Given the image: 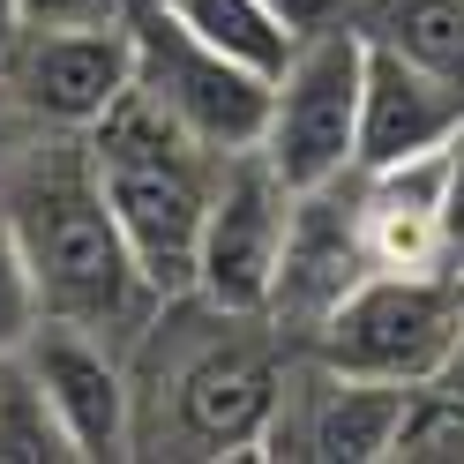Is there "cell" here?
I'll return each mask as SVG.
<instances>
[{"mask_svg": "<svg viewBox=\"0 0 464 464\" xmlns=\"http://www.w3.org/2000/svg\"><path fill=\"white\" fill-rule=\"evenodd\" d=\"M172 442L180 457H255L270 450L285 412V367L277 344L255 330V314H218V330L195 353L172 360Z\"/></svg>", "mask_w": 464, "mask_h": 464, "instance_id": "cell-4", "label": "cell"}, {"mask_svg": "<svg viewBox=\"0 0 464 464\" xmlns=\"http://www.w3.org/2000/svg\"><path fill=\"white\" fill-rule=\"evenodd\" d=\"M397 457L404 464H464V397L412 390V412L397 427Z\"/></svg>", "mask_w": 464, "mask_h": 464, "instance_id": "cell-17", "label": "cell"}, {"mask_svg": "<svg viewBox=\"0 0 464 464\" xmlns=\"http://www.w3.org/2000/svg\"><path fill=\"white\" fill-rule=\"evenodd\" d=\"M464 337V270H367L323 323L307 330L314 360L337 374H367V382H404L427 390L450 367Z\"/></svg>", "mask_w": 464, "mask_h": 464, "instance_id": "cell-3", "label": "cell"}, {"mask_svg": "<svg viewBox=\"0 0 464 464\" xmlns=\"http://www.w3.org/2000/svg\"><path fill=\"white\" fill-rule=\"evenodd\" d=\"M360 68H367L360 23H330V31L293 38L285 68L270 75L263 158L293 188H323V180H344V172H353V150H360Z\"/></svg>", "mask_w": 464, "mask_h": 464, "instance_id": "cell-5", "label": "cell"}, {"mask_svg": "<svg viewBox=\"0 0 464 464\" xmlns=\"http://www.w3.org/2000/svg\"><path fill=\"white\" fill-rule=\"evenodd\" d=\"M23 360L45 382L61 427L75 434V457H128L135 450V390H128V367L112 360V344L82 323H45L23 337Z\"/></svg>", "mask_w": 464, "mask_h": 464, "instance_id": "cell-9", "label": "cell"}, {"mask_svg": "<svg viewBox=\"0 0 464 464\" xmlns=\"http://www.w3.org/2000/svg\"><path fill=\"white\" fill-rule=\"evenodd\" d=\"M128 31H135V91L150 98L165 121H180L195 142H210V150H247V142H263V121H270V75L263 68L202 45L165 8H150V0L128 8Z\"/></svg>", "mask_w": 464, "mask_h": 464, "instance_id": "cell-7", "label": "cell"}, {"mask_svg": "<svg viewBox=\"0 0 464 464\" xmlns=\"http://www.w3.org/2000/svg\"><path fill=\"white\" fill-rule=\"evenodd\" d=\"M150 8H165L180 31H195L202 45H218V53H232V61H247L263 75H277L285 53H293V31L263 0H150Z\"/></svg>", "mask_w": 464, "mask_h": 464, "instance_id": "cell-16", "label": "cell"}, {"mask_svg": "<svg viewBox=\"0 0 464 464\" xmlns=\"http://www.w3.org/2000/svg\"><path fill=\"white\" fill-rule=\"evenodd\" d=\"M442 225H450V263L464 270V128L442 142Z\"/></svg>", "mask_w": 464, "mask_h": 464, "instance_id": "cell-20", "label": "cell"}, {"mask_svg": "<svg viewBox=\"0 0 464 464\" xmlns=\"http://www.w3.org/2000/svg\"><path fill=\"white\" fill-rule=\"evenodd\" d=\"M31 142H38V121L23 112V98L8 91V75H0V172H8L23 150H31Z\"/></svg>", "mask_w": 464, "mask_h": 464, "instance_id": "cell-22", "label": "cell"}, {"mask_svg": "<svg viewBox=\"0 0 464 464\" xmlns=\"http://www.w3.org/2000/svg\"><path fill=\"white\" fill-rule=\"evenodd\" d=\"M0 464H75V434L23 353H0Z\"/></svg>", "mask_w": 464, "mask_h": 464, "instance_id": "cell-15", "label": "cell"}, {"mask_svg": "<svg viewBox=\"0 0 464 464\" xmlns=\"http://www.w3.org/2000/svg\"><path fill=\"white\" fill-rule=\"evenodd\" d=\"M0 210H8L15 240H23L38 307L53 323H82L98 337L142 330L158 293L135 270V247L91 172V142L82 135L45 142V128H38V142L0 172Z\"/></svg>", "mask_w": 464, "mask_h": 464, "instance_id": "cell-1", "label": "cell"}, {"mask_svg": "<svg viewBox=\"0 0 464 464\" xmlns=\"http://www.w3.org/2000/svg\"><path fill=\"white\" fill-rule=\"evenodd\" d=\"M38 323H45V307H38L31 263H23V240H15L8 210H0V353H23V337Z\"/></svg>", "mask_w": 464, "mask_h": 464, "instance_id": "cell-18", "label": "cell"}, {"mask_svg": "<svg viewBox=\"0 0 464 464\" xmlns=\"http://www.w3.org/2000/svg\"><path fill=\"white\" fill-rule=\"evenodd\" d=\"M0 75L45 135H91L105 105L135 82L128 23H68V31H15L0 45Z\"/></svg>", "mask_w": 464, "mask_h": 464, "instance_id": "cell-8", "label": "cell"}, {"mask_svg": "<svg viewBox=\"0 0 464 464\" xmlns=\"http://www.w3.org/2000/svg\"><path fill=\"white\" fill-rule=\"evenodd\" d=\"M353 188H360V240H367L374 270H434V263H450L442 150L382 165V172H353Z\"/></svg>", "mask_w": 464, "mask_h": 464, "instance_id": "cell-12", "label": "cell"}, {"mask_svg": "<svg viewBox=\"0 0 464 464\" xmlns=\"http://www.w3.org/2000/svg\"><path fill=\"white\" fill-rule=\"evenodd\" d=\"M344 180H323V188L293 195V232H285V263H277V293H270L277 330H314L374 270L367 240H360V188H344Z\"/></svg>", "mask_w": 464, "mask_h": 464, "instance_id": "cell-10", "label": "cell"}, {"mask_svg": "<svg viewBox=\"0 0 464 464\" xmlns=\"http://www.w3.org/2000/svg\"><path fill=\"white\" fill-rule=\"evenodd\" d=\"M263 8H270L293 38H307V31H330V23H353L360 0H263Z\"/></svg>", "mask_w": 464, "mask_h": 464, "instance_id": "cell-21", "label": "cell"}, {"mask_svg": "<svg viewBox=\"0 0 464 464\" xmlns=\"http://www.w3.org/2000/svg\"><path fill=\"white\" fill-rule=\"evenodd\" d=\"M367 38V31H360ZM464 128V91L442 75L412 68L404 53L367 38V68H360V150L353 172H382L404 158H427Z\"/></svg>", "mask_w": 464, "mask_h": 464, "instance_id": "cell-11", "label": "cell"}, {"mask_svg": "<svg viewBox=\"0 0 464 464\" xmlns=\"http://www.w3.org/2000/svg\"><path fill=\"white\" fill-rule=\"evenodd\" d=\"M15 38V8H8V0H0V45H8Z\"/></svg>", "mask_w": 464, "mask_h": 464, "instance_id": "cell-24", "label": "cell"}, {"mask_svg": "<svg viewBox=\"0 0 464 464\" xmlns=\"http://www.w3.org/2000/svg\"><path fill=\"white\" fill-rule=\"evenodd\" d=\"M404 412H412V390L404 382H367V374H337V367L314 360V390H307V420H300L293 457L382 464V457H397Z\"/></svg>", "mask_w": 464, "mask_h": 464, "instance_id": "cell-13", "label": "cell"}, {"mask_svg": "<svg viewBox=\"0 0 464 464\" xmlns=\"http://www.w3.org/2000/svg\"><path fill=\"white\" fill-rule=\"evenodd\" d=\"M427 390H442V397H464V337H457V353H450V367L434 374Z\"/></svg>", "mask_w": 464, "mask_h": 464, "instance_id": "cell-23", "label": "cell"}, {"mask_svg": "<svg viewBox=\"0 0 464 464\" xmlns=\"http://www.w3.org/2000/svg\"><path fill=\"white\" fill-rule=\"evenodd\" d=\"M15 31H68V23H128L135 0H8Z\"/></svg>", "mask_w": 464, "mask_h": 464, "instance_id": "cell-19", "label": "cell"}, {"mask_svg": "<svg viewBox=\"0 0 464 464\" xmlns=\"http://www.w3.org/2000/svg\"><path fill=\"white\" fill-rule=\"evenodd\" d=\"M91 142V172L121 218L135 270L150 277L158 300H188L195 293V247H202V218H210V188H218V158L210 142H195L180 121H165L128 82L105 105V121L82 135Z\"/></svg>", "mask_w": 464, "mask_h": 464, "instance_id": "cell-2", "label": "cell"}, {"mask_svg": "<svg viewBox=\"0 0 464 464\" xmlns=\"http://www.w3.org/2000/svg\"><path fill=\"white\" fill-rule=\"evenodd\" d=\"M293 195L300 188L263 158V142L218 158L210 218H202V247H195V300L210 314H270Z\"/></svg>", "mask_w": 464, "mask_h": 464, "instance_id": "cell-6", "label": "cell"}, {"mask_svg": "<svg viewBox=\"0 0 464 464\" xmlns=\"http://www.w3.org/2000/svg\"><path fill=\"white\" fill-rule=\"evenodd\" d=\"M360 31L464 91V0H360Z\"/></svg>", "mask_w": 464, "mask_h": 464, "instance_id": "cell-14", "label": "cell"}]
</instances>
